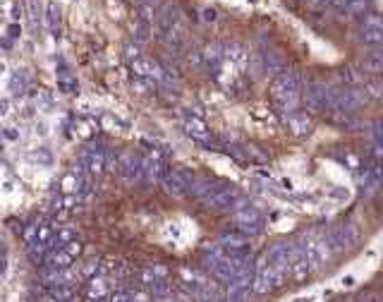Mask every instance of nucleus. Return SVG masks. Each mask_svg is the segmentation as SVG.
I'll return each instance as SVG.
<instances>
[{
	"instance_id": "obj_1",
	"label": "nucleus",
	"mask_w": 383,
	"mask_h": 302,
	"mask_svg": "<svg viewBox=\"0 0 383 302\" xmlns=\"http://www.w3.org/2000/svg\"><path fill=\"white\" fill-rule=\"evenodd\" d=\"M366 8H369V0H352V3L347 5V12H350V15H362Z\"/></svg>"
},
{
	"instance_id": "obj_2",
	"label": "nucleus",
	"mask_w": 383,
	"mask_h": 302,
	"mask_svg": "<svg viewBox=\"0 0 383 302\" xmlns=\"http://www.w3.org/2000/svg\"><path fill=\"white\" fill-rule=\"evenodd\" d=\"M330 3H333L336 8H345V10H347V5H350L352 0H330Z\"/></svg>"
}]
</instances>
